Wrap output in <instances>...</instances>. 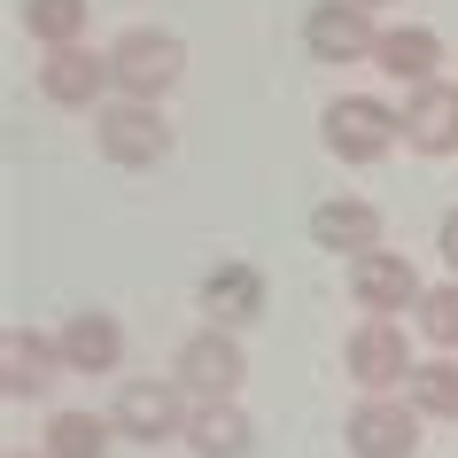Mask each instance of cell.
<instances>
[{"mask_svg":"<svg viewBox=\"0 0 458 458\" xmlns=\"http://www.w3.org/2000/svg\"><path fill=\"white\" fill-rule=\"evenodd\" d=\"M101 55H109V94L117 101H148V109H156V101L187 78V47H179L171 31H156V24L117 31Z\"/></svg>","mask_w":458,"mask_h":458,"instance_id":"obj_1","label":"cell"},{"mask_svg":"<svg viewBox=\"0 0 458 458\" xmlns=\"http://www.w3.org/2000/svg\"><path fill=\"white\" fill-rule=\"evenodd\" d=\"M171 381L187 388V404H242V381H249V358H242V335L225 327H194L171 358Z\"/></svg>","mask_w":458,"mask_h":458,"instance_id":"obj_2","label":"cell"},{"mask_svg":"<svg viewBox=\"0 0 458 458\" xmlns=\"http://www.w3.org/2000/svg\"><path fill=\"white\" fill-rule=\"evenodd\" d=\"M318 140H327L335 164H381L388 148L404 140V117L388 101H373V94H335L318 109Z\"/></svg>","mask_w":458,"mask_h":458,"instance_id":"obj_3","label":"cell"},{"mask_svg":"<svg viewBox=\"0 0 458 458\" xmlns=\"http://www.w3.org/2000/svg\"><path fill=\"white\" fill-rule=\"evenodd\" d=\"M342 365H350V381H358L365 396H396V388H411V373H420L411 335L396 318H358L350 342H342Z\"/></svg>","mask_w":458,"mask_h":458,"instance_id":"obj_4","label":"cell"},{"mask_svg":"<svg viewBox=\"0 0 458 458\" xmlns=\"http://www.w3.org/2000/svg\"><path fill=\"white\" fill-rule=\"evenodd\" d=\"M109 420H117L124 443H148V451H156V443H187L194 404H187L179 381H124L117 404H109Z\"/></svg>","mask_w":458,"mask_h":458,"instance_id":"obj_5","label":"cell"},{"mask_svg":"<svg viewBox=\"0 0 458 458\" xmlns=\"http://www.w3.org/2000/svg\"><path fill=\"white\" fill-rule=\"evenodd\" d=\"M94 140H101V156L117 171H156L171 156V117L148 109V101H109L101 124H94Z\"/></svg>","mask_w":458,"mask_h":458,"instance_id":"obj_6","label":"cell"},{"mask_svg":"<svg viewBox=\"0 0 458 458\" xmlns=\"http://www.w3.org/2000/svg\"><path fill=\"white\" fill-rule=\"evenodd\" d=\"M350 303H365V318H404L428 303V280H420V265L411 257H396V249H373V257H358L350 265Z\"/></svg>","mask_w":458,"mask_h":458,"instance_id":"obj_7","label":"cell"},{"mask_svg":"<svg viewBox=\"0 0 458 458\" xmlns=\"http://www.w3.org/2000/svg\"><path fill=\"white\" fill-rule=\"evenodd\" d=\"M303 47H311V63H373L381 55V24L358 0H318L303 16Z\"/></svg>","mask_w":458,"mask_h":458,"instance_id":"obj_8","label":"cell"},{"mask_svg":"<svg viewBox=\"0 0 458 458\" xmlns=\"http://www.w3.org/2000/svg\"><path fill=\"white\" fill-rule=\"evenodd\" d=\"M194 303H202V327H225V335H242V327H257V318H265V272L242 265V257H225V265L202 272Z\"/></svg>","mask_w":458,"mask_h":458,"instance_id":"obj_9","label":"cell"},{"mask_svg":"<svg viewBox=\"0 0 458 458\" xmlns=\"http://www.w3.org/2000/svg\"><path fill=\"white\" fill-rule=\"evenodd\" d=\"M350 458H420V411L404 404V396H365L358 411H350Z\"/></svg>","mask_w":458,"mask_h":458,"instance_id":"obj_10","label":"cell"},{"mask_svg":"<svg viewBox=\"0 0 458 458\" xmlns=\"http://www.w3.org/2000/svg\"><path fill=\"white\" fill-rule=\"evenodd\" d=\"M109 55L94 47H55L39 55V101H55V109H109Z\"/></svg>","mask_w":458,"mask_h":458,"instance_id":"obj_11","label":"cell"},{"mask_svg":"<svg viewBox=\"0 0 458 458\" xmlns=\"http://www.w3.org/2000/svg\"><path fill=\"white\" fill-rule=\"evenodd\" d=\"M311 242L327 249V257H342V265H358V257L381 249V210H373L365 194H327L311 210Z\"/></svg>","mask_w":458,"mask_h":458,"instance_id":"obj_12","label":"cell"},{"mask_svg":"<svg viewBox=\"0 0 458 458\" xmlns=\"http://www.w3.org/2000/svg\"><path fill=\"white\" fill-rule=\"evenodd\" d=\"M55 373H71L63 365V335H31V327H8L0 335V396H39Z\"/></svg>","mask_w":458,"mask_h":458,"instance_id":"obj_13","label":"cell"},{"mask_svg":"<svg viewBox=\"0 0 458 458\" xmlns=\"http://www.w3.org/2000/svg\"><path fill=\"white\" fill-rule=\"evenodd\" d=\"M396 117H404L411 156H458V86H451V78H435V86H411Z\"/></svg>","mask_w":458,"mask_h":458,"instance_id":"obj_14","label":"cell"},{"mask_svg":"<svg viewBox=\"0 0 458 458\" xmlns=\"http://www.w3.org/2000/svg\"><path fill=\"white\" fill-rule=\"evenodd\" d=\"M373 71H388L404 94H411V86H435V71H443V31H428V24H388Z\"/></svg>","mask_w":458,"mask_h":458,"instance_id":"obj_15","label":"cell"},{"mask_svg":"<svg viewBox=\"0 0 458 458\" xmlns=\"http://www.w3.org/2000/svg\"><path fill=\"white\" fill-rule=\"evenodd\" d=\"M63 365L71 373H117L124 365V327L109 311H71L63 318Z\"/></svg>","mask_w":458,"mask_h":458,"instance_id":"obj_16","label":"cell"},{"mask_svg":"<svg viewBox=\"0 0 458 458\" xmlns=\"http://www.w3.org/2000/svg\"><path fill=\"white\" fill-rule=\"evenodd\" d=\"M187 451L194 458H249V451H257V420H249L242 404H194Z\"/></svg>","mask_w":458,"mask_h":458,"instance_id":"obj_17","label":"cell"},{"mask_svg":"<svg viewBox=\"0 0 458 458\" xmlns=\"http://www.w3.org/2000/svg\"><path fill=\"white\" fill-rule=\"evenodd\" d=\"M109 443H117V420H101V411H55L47 420V443H39V458H109Z\"/></svg>","mask_w":458,"mask_h":458,"instance_id":"obj_18","label":"cell"},{"mask_svg":"<svg viewBox=\"0 0 458 458\" xmlns=\"http://www.w3.org/2000/svg\"><path fill=\"white\" fill-rule=\"evenodd\" d=\"M86 16H94V0H24V31L39 39V55L86 47Z\"/></svg>","mask_w":458,"mask_h":458,"instance_id":"obj_19","label":"cell"},{"mask_svg":"<svg viewBox=\"0 0 458 458\" xmlns=\"http://www.w3.org/2000/svg\"><path fill=\"white\" fill-rule=\"evenodd\" d=\"M404 404L420 411V420H458V358H420Z\"/></svg>","mask_w":458,"mask_h":458,"instance_id":"obj_20","label":"cell"},{"mask_svg":"<svg viewBox=\"0 0 458 458\" xmlns=\"http://www.w3.org/2000/svg\"><path fill=\"white\" fill-rule=\"evenodd\" d=\"M411 318H420V335H428L435 358H458V280H435L428 303H420Z\"/></svg>","mask_w":458,"mask_h":458,"instance_id":"obj_21","label":"cell"},{"mask_svg":"<svg viewBox=\"0 0 458 458\" xmlns=\"http://www.w3.org/2000/svg\"><path fill=\"white\" fill-rule=\"evenodd\" d=\"M435 249H443V265H451V280H458V202L443 210V225H435Z\"/></svg>","mask_w":458,"mask_h":458,"instance_id":"obj_22","label":"cell"},{"mask_svg":"<svg viewBox=\"0 0 458 458\" xmlns=\"http://www.w3.org/2000/svg\"><path fill=\"white\" fill-rule=\"evenodd\" d=\"M358 8H388V0H358Z\"/></svg>","mask_w":458,"mask_h":458,"instance_id":"obj_23","label":"cell"},{"mask_svg":"<svg viewBox=\"0 0 458 458\" xmlns=\"http://www.w3.org/2000/svg\"><path fill=\"white\" fill-rule=\"evenodd\" d=\"M16 458H31V451H16Z\"/></svg>","mask_w":458,"mask_h":458,"instance_id":"obj_24","label":"cell"}]
</instances>
